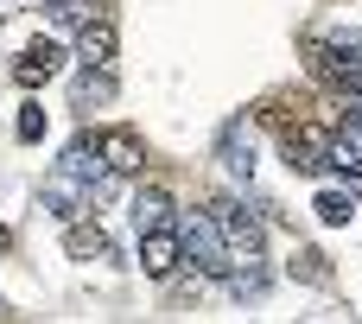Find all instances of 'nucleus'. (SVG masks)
<instances>
[{"instance_id":"3","label":"nucleus","mask_w":362,"mask_h":324,"mask_svg":"<svg viewBox=\"0 0 362 324\" xmlns=\"http://www.w3.org/2000/svg\"><path fill=\"white\" fill-rule=\"evenodd\" d=\"M210 216L223 223V236H229V248H235V267H248V261H261V248H267V229L235 204V197H210Z\"/></svg>"},{"instance_id":"2","label":"nucleus","mask_w":362,"mask_h":324,"mask_svg":"<svg viewBox=\"0 0 362 324\" xmlns=\"http://www.w3.org/2000/svg\"><path fill=\"white\" fill-rule=\"evenodd\" d=\"M178 229H185V261H191L197 274H210V280H229V274H235V248H229L223 223L210 216V204H204L197 216H185Z\"/></svg>"},{"instance_id":"15","label":"nucleus","mask_w":362,"mask_h":324,"mask_svg":"<svg viewBox=\"0 0 362 324\" xmlns=\"http://www.w3.org/2000/svg\"><path fill=\"white\" fill-rule=\"evenodd\" d=\"M13 134H19L25 146H38V140H45V108H38V102H25V108H19V127H13Z\"/></svg>"},{"instance_id":"1","label":"nucleus","mask_w":362,"mask_h":324,"mask_svg":"<svg viewBox=\"0 0 362 324\" xmlns=\"http://www.w3.org/2000/svg\"><path fill=\"white\" fill-rule=\"evenodd\" d=\"M305 70L337 89V96H362V32L344 38H305Z\"/></svg>"},{"instance_id":"12","label":"nucleus","mask_w":362,"mask_h":324,"mask_svg":"<svg viewBox=\"0 0 362 324\" xmlns=\"http://www.w3.org/2000/svg\"><path fill=\"white\" fill-rule=\"evenodd\" d=\"M293 280H305V287H331V261H325L318 248H293Z\"/></svg>"},{"instance_id":"9","label":"nucleus","mask_w":362,"mask_h":324,"mask_svg":"<svg viewBox=\"0 0 362 324\" xmlns=\"http://www.w3.org/2000/svg\"><path fill=\"white\" fill-rule=\"evenodd\" d=\"M102 159H108V172H140L146 166V146H140L134 127H115V134H102Z\"/></svg>"},{"instance_id":"11","label":"nucleus","mask_w":362,"mask_h":324,"mask_svg":"<svg viewBox=\"0 0 362 324\" xmlns=\"http://www.w3.org/2000/svg\"><path fill=\"white\" fill-rule=\"evenodd\" d=\"M108 96H115V76L83 64V76H76V108H95V102H108Z\"/></svg>"},{"instance_id":"8","label":"nucleus","mask_w":362,"mask_h":324,"mask_svg":"<svg viewBox=\"0 0 362 324\" xmlns=\"http://www.w3.org/2000/svg\"><path fill=\"white\" fill-rule=\"evenodd\" d=\"M331 166H337L350 185H362V127L356 121H337V127H331Z\"/></svg>"},{"instance_id":"5","label":"nucleus","mask_w":362,"mask_h":324,"mask_svg":"<svg viewBox=\"0 0 362 324\" xmlns=\"http://www.w3.org/2000/svg\"><path fill=\"white\" fill-rule=\"evenodd\" d=\"M64 70V45L57 38H32L25 51H19V64H13V83L19 89H38V83H51Z\"/></svg>"},{"instance_id":"13","label":"nucleus","mask_w":362,"mask_h":324,"mask_svg":"<svg viewBox=\"0 0 362 324\" xmlns=\"http://www.w3.org/2000/svg\"><path fill=\"white\" fill-rule=\"evenodd\" d=\"M312 210H318V223H331V229L356 216V204H350V191H318V204H312Z\"/></svg>"},{"instance_id":"7","label":"nucleus","mask_w":362,"mask_h":324,"mask_svg":"<svg viewBox=\"0 0 362 324\" xmlns=\"http://www.w3.org/2000/svg\"><path fill=\"white\" fill-rule=\"evenodd\" d=\"M64 255H70V261H108V255H115V242H108V229H102V223H83V216H76V223L64 229Z\"/></svg>"},{"instance_id":"14","label":"nucleus","mask_w":362,"mask_h":324,"mask_svg":"<svg viewBox=\"0 0 362 324\" xmlns=\"http://www.w3.org/2000/svg\"><path fill=\"white\" fill-rule=\"evenodd\" d=\"M51 13H57V25H89L102 13V0H51Z\"/></svg>"},{"instance_id":"10","label":"nucleus","mask_w":362,"mask_h":324,"mask_svg":"<svg viewBox=\"0 0 362 324\" xmlns=\"http://www.w3.org/2000/svg\"><path fill=\"white\" fill-rule=\"evenodd\" d=\"M134 223H140V236H146V229H165V223H172V197H165L159 185H146V191L134 197Z\"/></svg>"},{"instance_id":"6","label":"nucleus","mask_w":362,"mask_h":324,"mask_svg":"<svg viewBox=\"0 0 362 324\" xmlns=\"http://www.w3.org/2000/svg\"><path fill=\"white\" fill-rule=\"evenodd\" d=\"M76 64H89V70L115 64V19L108 13H95L89 25H76Z\"/></svg>"},{"instance_id":"4","label":"nucleus","mask_w":362,"mask_h":324,"mask_svg":"<svg viewBox=\"0 0 362 324\" xmlns=\"http://www.w3.org/2000/svg\"><path fill=\"white\" fill-rule=\"evenodd\" d=\"M178 261H185V229H178V223L140 236V267H146V280H172Z\"/></svg>"},{"instance_id":"16","label":"nucleus","mask_w":362,"mask_h":324,"mask_svg":"<svg viewBox=\"0 0 362 324\" xmlns=\"http://www.w3.org/2000/svg\"><path fill=\"white\" fill-rule=\"evenodd\" d=\"M6 248H13V229H6V223H0V255H6Z\"/></svg>"}]
</instances>
